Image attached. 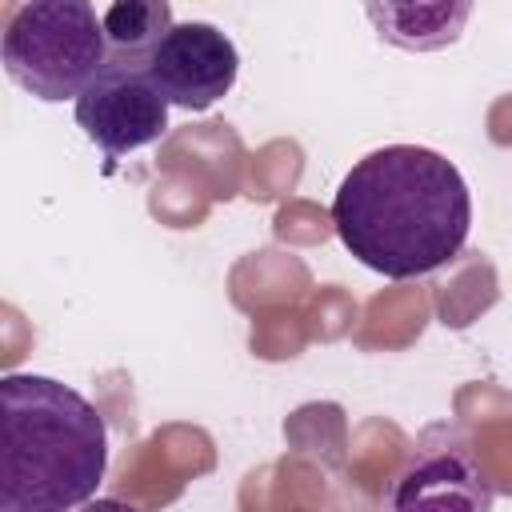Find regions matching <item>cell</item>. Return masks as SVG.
Masks as SVG:
<instances>
[{"label": "cell", "instance_id": "obj_6", "mask_svg": "<svg viewBox=\"0 0 512 512\" xmlns=\"http://www.w3.org/2000/svg\"><path fill=\"white\" fill-rule=\"evenodd\" d=\"M236 72H240L236 44L204 20L176 24L148 56L152 84L172 108H184V112H204L220 96H228L236 84Z\"/></svg>", "mask_w": 512, "mask_h": 512}, {"label": "cell", "instance_id": "obj_4", "mask_svg": "<svg viewBox=\"0 0 512 512\" xmlns=\"http://www.w3.org/2000/svg\"><path fill=\"white\" fill-rule=\"evenodd\" d=\"M496 488L456 424H428L388 488V512H492Z\"/></svg>", "mask_w": 512, "mask_h": 512}, {"label": "cell", "instance_id": "obj_8", "mask_svg": "<svg viewBox=\"0 0 512 512\" xmlns=\"http://www.w3.org/2000/svg\"><path fill=\"white\" fill-rule=\"evenodd\" d=\"M104 24V40L112 56H128V60H148L152 48L176 28L172 24V8L164 0H120L108 4L100 12Z\"/></svg>", "mask_w": 512, "mask_h": 512}, {"label": "cell", "instance_id": "obj_9", "mask_svg": "<svg viewBox=\"0 0 512 512\" xmlns=\"http://www.w3.org/2000/svg\"><path fill=\"white\" fill-rule=\"evenodd\" d=\"M72 512H136V508L124 504V500H112V496H96V500H88V504H80Z\"/></svg>", "mask_w": 512, "mask_h": 512}, {"label": "cell", "instance_id": "obj_1", "mask_svg": "<svg viewBox=\"0 0 512 512\" xmlns=\"http://www.w3.org/2000/svg\"><path fill=\"white\" fill-rule=\"evenodd\" d=\"M340 244L388 280L448 264L472 228V196L452 160L420 144H388L352 164L332 200Z\"/></svg>", "mask_w": 512, "mask_h": 512}, {"label": "cell", "instance_id": "obj_3", "mask_svg": "<svg viewBox=\"0 0 512 512\" xmlns=\"http://www.w3.org/2000/svg\"><path fill=\"white\" fill-rule=\"evenodd\" d=\"M4 68L36 100H80L108 60L104 24L84 0L16 4L4 24Z\"/></svg>", "mask_w": 512, "mask_h": 512}, {"label": "cell", "instance_id": "obj_7", "mask_svg": "<svg viewBox=\"0 0 512 512\" xmlns=\"http://www.w3.org/2000/svg\"><path fill=\"white\" fill-rule=\"evenodd\" d=\"M472 4H368V20L380 28V40L400 48H440L460 36Z\"/></svg>", "mask_w": 512, "mask_h": 512}, {"label": "cell", "instance_id": "obj_5", "mask_svg": "<svg viewBox=\"0 0 512 512\" xmlns=\"http://www.w3.org/2000/svg\"><path fill=\"white\" fill-rule=\"evenodd\" d=\"M76 124L108 156H128L144 144H156L168 128V100L152 84L148 60L108 52L104 68L76 100Z\"/></svg>", "mask_w": 512, "mask_h": 512}, {"label": "cell", "instance_id": "obj_2", "mask_svg": "<svg viewBox=\"0 0 512 512\" xmlns=\"http://www.w3.org/2000/svg\"><path fill=\"white\" fill-rule=\"evenodd\" d=\"M104 468V416L76 388L36 372L0 380V512H72Z\"/></svg>", "mask_w": 512, "mask_h": 512}]
</instances>
